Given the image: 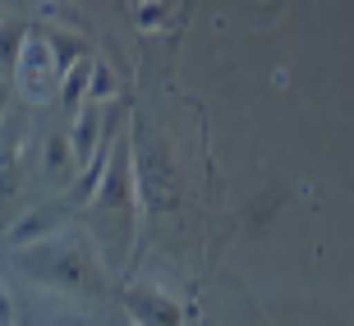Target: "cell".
Returning a JSON list of instances; mask_svg holds the SVG:
<instances>
[{
    "instance_id": "cell-4",
    "label": "cell",
    "mask_w": 354,
    "mask_h": 326,
    "mask_svg": "<svg viewBox=\"0 0 354 326\" xmlns=\"http://www.w3.org/2000/svg\"><path fill=\"white\" fill-rule=\"evenodd\" d=\"M124 308H129L133 326H184L180 303H175V299H166L161 289L129 285V289H124Z\"/></svg>"
},
{
    "instance_id": "cell-10",
    "label": "cell",
    "mask_w": 354,
    "mask_h": 326,
    "mask_svg": "<svg viewBox=\"0 0 354 326\" xmlns=\"http://www.w3.org/2000/svg\"><path fill=\"white\" fill-rule=\"evenodd\" d=\"M69 157H74V152H69V138L65 133H51V138H46V166H69Z\"/></svg>"
},
{
    "instance_id": "cell-7",
    "label": "cell",
    "mask_w": 354,
    "mask_h": 326,
    "mask_svg": "<svg viewBox=\"0 0 354 326\" xmlns=\"http://www.w3.org/2000/svg\"><path fill=\"white\" fill-rule=\"evenodd\" d=\"M46 235H55V211L46 207V211H32L28 221H19L10 230V244L14 248H28V244H37V239H46Z\"/></svg>"
},
{
    "instance_id": "cell-1",
    "label": "cell",
    "mask_w": 354,
    "mask_h": 326,
    "mask_svg": "<svg viewBox=\"0 0 354 326\" xmlns=\"http://www.w3.org/2000/svg\"><path fill=\"white\" fill-rule=\"evenodd\" d=\"M19 271L37 285H60L74 294H102L106 276L83 239H37L19 248Z\"/></svg>"
},
{
    "instance_id": "cell-2",
    "label": "cell",
    "mask_w": 354,
    "mask_h": 326,
    "mask_svg": "<svg viewBox=\"0 0 354 326\" xmlns=\"http://www.w3.org/2000/svg\"><path fill=\"white\" fill-rule=\"evenodd\" d=\"M133 180H138V198L147 211L175 207V166L166 157V143L152 133H143V143L133 152Z\"/></svg>"
},
{
    "instance_id": "cell-6",
    "label": "cell",
    "mask_w": 354,
    "mask_h": 326,
    "mask_svg": "<svg viewBox=\"0 0 354 326\" xmlns=\"http://www.w3.org/2000/svg\"><path fill=\"white\" fill-rule=\"evenodd\" d=\"M65 138H69V152H74L79 161H92V147L102 143V111H97V102L83 111L79 124H74V133H65Z\"/></svg>"
},
{
    "instance_id": "cell-11",
    "label": "cell",
    "mask_w": 354,
    "mask_h": 326,
    "mask_svg": "<svg viewBox=\"0 0 354 326\" xmlns=\"http://www.w3.org/2000/svg\"><path fill=\"white\" fill-rule=\"evenodd\" d=\"M0 326H14V313H10V299H5V289H0Z\"/></svg>"
},
{
    "instance_id": "cell-12",
    "label": "cell",
    "mask_w": 354,
    "mask_h": 326,
    "mask_svg": "<svg viewBox=\"0 0 354 326\" xmlns=\"http://www.w3.org/2000/svg\"><path fill=\"white\" fill-rule=\"evenodd\" d=\"M5 102H10V79H0V115H5Z\"/></svg>"
},
{
    "instance_id": "cell-9",
    "label": "cell",
    "mask_w": 354,
    "mask_h": 326,
    "mask_svg": "<svg viewBox=\"0 0 354 326\" xmlns=\"http://www.w3.org/2000/svg\"><path fill=\"white\" fill-rule=\"evenodd\" d=\"M88 88H92V102H106V97L115 92L111 69H106V65H88Z\"/></svg>"
},
{
    "instance_id": "cell-8",
    "label": "cell",
    "mask_w": 354,
    "mask_h": 326,
    "mask_svg": "<svg viewBox=\"0 0 354 326\" xmlns=\"http://www.w3.org/2000/svg\"><path fill=\"white\" fill-rule=\"evenodd\" d=\"M14 147L5 143L0 147V202H5V198H14V189H19V166H14Z\"/></svg>"
},
{
    "instance_id": "cell-3",
    "label": "cell",
    "mask_w": 354,
    "mask_h": 326,
    "mask_svg": "<svg viewBox=\"0 0 354 326\" xmlns=\"http://www.w3.org/2000/svg\"><path fill=\"white\" fill-rule=\"evenodd\" d=\"M19 83H24V92L32 97V102H46L51 97V83L46 79H55V60H51V51H46V41L41 37H24L19 41Z\"/></svg>"
},
{
    "instance_id": "cell-5",
    "label": "cell",
    "mask_w": 354,
    "mask_h": 326,
    "mask_svg": "<svg viewBox=\"0 0 354 326\" xmlns=\"http://www.w3.org/2000/svg\"><path fill=\"white\" fill-rule=\"evenodd\" d=\"M97 202L106 211H120L129 221V175H124V161H115V166L106 170V180L97 184Z\"/></svg>"
}]
</instances>
